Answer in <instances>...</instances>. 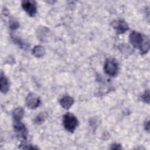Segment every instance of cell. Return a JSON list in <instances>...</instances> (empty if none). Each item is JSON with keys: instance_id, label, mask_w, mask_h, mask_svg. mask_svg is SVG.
<instances>
[{"instance_id": "cell-1", "label": "cell", "mask_w": 150, "mask_h": 150, "mask_svg": "<svg viewBox=\"0 0 150 150\" xmlns=\"http://www.w3.org/2000/svg\"><path fill=\"white\" fill-rule=\"evenodd\" d=\"M129 41L132 46L138 48L141 53H146L149 49V39L137 31H132L129 36Z\"/></svg>"}, {"instance_id": "cell-2", "label": "cell", "mask_w": 150, "mask_h": 150, "mask_svg": "<svg viewBox=\"0 0 150 150\" xmlns=\"http://www.w3.org/2000/svg\"><path fill=\"white\" fill-rule=\"evenodd\" d=\"M63 124L64 128L69 132H73L78 125L79 122L77 118L71 113H67L64 115Z\"/></svg>"}, {"instance_id": "cell-3", "label": "cell", "mask_w": 150, "mask_h": 150, "mask_svg": "<svg viewBox=\"0 0 150 150\" xmlns=\"http://www.w3.org/2000/svg\"><path fill=\"white\" fill-rule=\"evenodd\" d=\"M104 70L107 74L110 76H115L118 73V63L114 59H107L104 63Z\"/></svg>"}, {"instance_id": "cell-4", "label": "cell", "mask_w": 150, "mask_h": 150, "mask_svg": "<svg viewBox=\"0 0 150 150\" xmlns=\"http://www.w3.org/2000/svg\"><path fill=\"white\" fill-rule=\"evenodd\" d=\"M13 127L17 137L22 141L25 140L27 138L28 131L25 125L21 121L14 122Z\"/></svg>"}, {"instance_id": "cell-5", "label": "cell", "mask_w": 150, "mask_h": 150, "mask_svg": "<svg viewBox=\"0 0 150 150\" xmlns=\"http://www.w3.org/2000/svg\"><path fill=\"white\" fill-rule=\"evenodd\" d=\"M26 106L30 109H35L39 106L40 104V99L35 93H30L28 94L25 100Z\"/></svg>"}, {"instance_id": "cell-6", "label": "cell", "mask_w": 150, "mask_h": 150, "mask_svg": "<svg viewBox=\"0 0 150 150\" xmlns=\"http://www.w3.org/2000/svg\"><path fill=\"white\" fill-rule=\"evenodd\" d=\"M22 7L23 10L30 16H33L36 13V4L33 1L27 0L22 1Z\"/></svg>"}, {"instance_id": "cell-7", "label": "cell", "mask_w": 150, "mask_h": 150, "mask_svg": "<svg viewBox=\"0 0 150 150\" xmlns=\"http://www.w3.org/2000/svg\"><path fill=\"white\" fill-rule=\"evenodd\" d=\"M112 26L118 33H124L129 29L127 23L120 19L114 21L112 22Z\"/></svg>"}, {"instance_id": "cell-8", "label": "cell", "mask_w": 150, "mask_h": 150, "mask_svg": "<svg viewBox=\"0 0 150 150\" xmlns=\"http://www.w3.org/2000/svg\"><path fill=\"white\" fill-rule=\"evenodd\" d=\"M74 98L70 96H64L62 97V98L60 100V103L61 106L64 109H69L70 108L71 105L74 103Z\"/></svg>"}, {"instance_id": "cell-9", "label": "cell", "mask_w": 150, "mask_h": 150, "mask_svg": "<svg viewBox=\"0 0 150 150\" xmlns=\"http://www.w3.org/2000/svg\"><path fill=\"white\" fill-rule=\"evenodd\" d=\"M0 84H1V91L4 93H7L9 87V81L8 79L6 77L5 75H4L2 72L1 73V74Z\"/></svg>"}, {"instance_id": "cell-10", "label": "cell", "mask_w": 150, "mask_h": 150, "mask_svg": "<svg viewBox=\"0 0 150 150\" xmlns=\"http://www.w3.org/2000/svg\"><path fill=\"white\" fill-rule=\"evenodd\" d=\"M24 115V110L21 107L16 108L12 112V117L14 122L21 121Z\"/></svg>"}, {"instance_id": "cell-11", "label": "cell", "mask_w": 150, "mask_h": 150, "mask_svg": "<svg viewBox=\"0 0 150 150\" xmlns=\"http://www.w3.org/2000/svg\"><path fill=\"white\" fill-rule=\"evenodd\" d=\"M32 54L36 57H42L45 54V49L42 46H36L32 49Z\"/></svg>"}, {"instance_id": "cell-12", "label": "cell", "mask_w": 150, "mask_h": 150, "mask_svg": "<svg viewBox=\"0 0 150 150\" xmlns=\"http://www.w3.org/2000/svg\"><path fill=\"white\" fill-rule=\"evenodd\" d=\"M47 118V114L45 112H41L36 117L34 120V122L36 124H42Z\"/></svg>"}, {"instance_id": "cell-13", "label": "cell", "mask_w": 150, "mask_h": 150, "mask_svg": "<svg viewBox=\"0 0 150 150\" xmlns=\"http://www.w3.org/2000/svg\"><path fill=\"white\" fill-rule=\"evenodd\" d=\"M9 26L11 29L15 30L19 27V23L15 19L12 18L10 19V21H9Z\"/></svg>"}, {"instance_id": "cell-14", "label": "cell", "mask_w": 150, "mask_h": 150, "mask_svg": "<svg viewBox=\"0 0 150 150\" xmlns=\"http://www.w3.org/2000/svg\"><path fill=\"white\" fill-rule=\"evenodd\" d=\"M142 100L146 103H149V90L146 91L144 94L142 96Z\"/></svg>"}, {"instance_id": "cell-15", "label": "cell", "mask_w": 150, "mask_h": 150, "mask_svg": "<svg viewBox=\"0 0 150 150\" xmlns=\"http://www.w3.org/2000/svg\"><path fill=\"white\" fill-rule=\"evenodd\" d=\"M22 148H21L22 149H38L37 147L33 146L31 145H25V144H23L22 145Z\"/></svg>"}, {"instance_id": "cell-16", "label": "cell", "mask_w": 150, "mask_h": 150, "mask_svg": "<svg viewBox=\"0 0 150 150\" xmlns=\"http://www.w3.org/2000/svg\"><path fill=\"white\" fill-rule=\"evenodd\" d=\"M111 149H121L122 147L121 146V145L120 144H114L111 145Z\"/></svg>"}, {"instance_id": "cell-17", "label": "cell", "mask_w": 150, "mask_h": 150, "mask_svg": "<svg viewBox=\"0 0 150 150\" xmlns=\"http://www.w3.org/2000/svg\"><path fill=\"white\" fill-rule=\"evenodd\" d=\"M149 120H148L145 122V129L147 131H149Z\"/></svg>"}]
</instances>
